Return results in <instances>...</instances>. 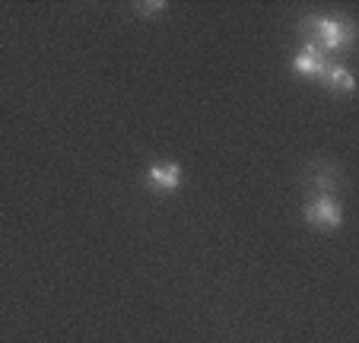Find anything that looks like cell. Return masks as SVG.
Masks as SVG:
<instances>
[{
	"label": "cell",
	"mask_w": 359,
	"mask_h": 343,
	"mask_svg": "<svg viewBox=\"0 0 359 343\" xmlns=\"http://www.w3.org/2000/svg\"><path fill=\"white\" fill-rule=\"evenodd\" d=\"M137 10H140L143 16H163L165 13V4L159 0V4H137Z\"/></svg>",
	"instance_id": "obj_7"
},
{
	"label": "cell",
	"mask_w": 359,
	"mask_h": 343,
	"mask_svg": "<svg viewBox=\"0 0 359 343\" xmlns=\"http://www.w3.org/2000/svg\"><path fill=\"white\" fill-rule=\"evenodd\" d=\"M184 182L182 175V166L178 162H153V166L147 168V184L153 191H163V194H172V191H178Z\"/></svg>",
	"instance_id": "obj_4"
},
{
	"label": "cell",
	"mask_w": 359,
	"mask_h": 343,
	"mask_svg": "<svg viewBox=\"0 0 359 343\" xmlns=\"http://www.w3.org/2000/svg\"><path fill=\"white\" fill-rule=\"evenodd\" d=\"M325 83L331 89H337V93H344V95H350L353 89H356V80H353V74L346 67H340V64H331V70L325 74Z\"/></svg>",
	"instance_id": "obj_6"
},
{
	"label": "cell",
	"mask_w": 359,
	"mask_h": 343,
	"mask_svg": "<svg viewBox=\"0 0 359 343\" xmlns=\"http://www.w3.org/2000/svg\"><path fill=\"white\" fill-rule=\"evenodd\" d=\"M305 220L318 229H340L344 226V207L334 201L331 194H315L312 201L305 203Z\"/></svg>",
	"instance_id": "obj_2"
},
{
	"label": "cell",
	"mask_w": 359,
	"mask_h": 343,
	"mask_svg": "<svg viewBox=\"0 0 359 343\" xmlns=\"http://www.w3.org/2000/svg\"><path fill=\"white\" fill-rule=\"evenodd\" d=\"M302 29L309 32V41H315L325 54L346 51V48H353V39H356L353 22L340 20V16H309L302 22Z\"/></svg>",
	"instance_id": "obj_1"
},
{
	"label": "cell",
	"mask_w": 359,
	"mask_h": 343,
	"mask_svg": "<svg viewBox=\"0 0 359 343\" xmlns=\"http://www.w3.org/2000/svg\"><path fill=\"white\" fill-rule=\"evenodd\" d=\"M292 70L299 76H309V80H325V74L331 70V58L315 41H305L302 51L292 58Z\"/></svg>",
	"instance_id": "obj_3"
},
{
	"label": "cell",
	"mask_w": 359,
	"mask_h": 343,
	"mask_svg": "<svg viewBox=\"0 0 359 343\" xmlns=\"http://www.w3.org/2000/svg\"><path fill=\"white\" fill-rule=\"evenodd\" d=\"M309 184H312L318 194H327V191H334L340 184V172L334 166H312V172H309Z\"/></svg>",
	"instance_id": "obj_5"
}]
</instances>
